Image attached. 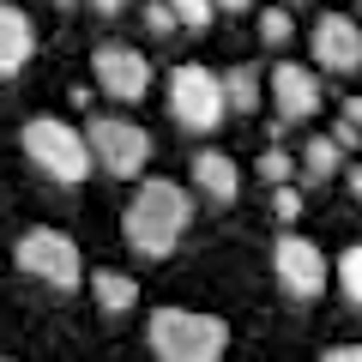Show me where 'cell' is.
<instances>
[{"label": "cell", "mask_w": 362, "mask_h": 362, "mask_svg": "<svg viewBox=\"0 0 362 362\" xmlns=\"http://www.w3.org/2000/svg\"><path fill=\"white\" fill-rule=\"evenodd\" d=\"M187 218H194V211H187V194H181L175 181H145V187H133V199H127L121 235H127L133 254L163 259V254H175Z\"/></svg>", "instance_id": "obj_1"}, {"label": "cell", "mask_w": 362, "mask_h": 362, "mask_svg": "<svg viewBox=\"0 0 362 362\" xmlns=\"http://www.w3.org/2000/svg\"><path fill=\"white\" fill-rule=\"evenodd\" d=\"M230 326L218 314H194V308H157L151 314V350L157 362H223Z\"/></svg>", "instance_id": "obj_2"}, {"label": "cell", "mask_w": 362, "mask_h": 362, "mask_svg": "<svg viewBox=\"0 0 362 362\" xmlns=\"http://www.w3.org/2000/svg\"><path fill=\"white\" fill-rule=\"evenodd\" d=\"M169 115H175L181 133H218L223 115H230V97H223V73L187 61L169 66Z\"/></svg>", "instance_id": "obj_3"}, {"label": "cell", "mask_w": 362, "mask_h": 362, "mask_svg": "<svg viewBox=\"0 0 362 362\" xmlns=\"http://www.w3.org/2000/svg\"><path fill=\"white\" fill-rule=\"evenodd\" d=\"M25 157L49 181H61V187H73V181L90 175V139L78 127H66V121H54V115L25 121Z\"/></svg>", "instance_id": "obj_4"}, {"label": "cell", "mask_w": 362, "mask_h": 362, "mask_svg": "<svg viewBox=\"0 0 362 362\" xmlns=\"http://www.w3.org/2000/svg\"><path fill=\"white\" fill-rule=\"evenodd\" d=\"M272 272H278V290H284L290 302H314L332 284V266H326L320 242H308V235H296V230H284L272 242Z\"/></svg>", "instance_id": "obj_5"}, {"label": "cell", "mask_w": 362, "mask_h": 362, "mask_svg": "<svg viewBox=\"0 0 362 362\" xmlns=\"http://www.w3.org/2000/svg\"><path fill=\"white\" fill-rule=\"evenodd\" d=\"M85 139H90L97 169H109L115 181H133L145 163H151V133H145L139 121H127V115H97Z\"/></svg>", "instance_id": "obj_6"}, {"label": "cell", "mask_w": 362, "mask_h": 362, "mask_svg": "<svg viewBox=\"0 0 362 362\" xmlns=\"http://www.w3.org/2000/svg\"><path fill=\"white\" fill-rule=\"evenodd\" d=\"M18 266L49 290H78L85 284V259H78V242L61 230H30L18 235Z\"/></svg>", "instance_id": "obj_7"}, {"label": "cell", "mask_w": 362, "mask_h": 362, "mask_svg": "<svg viewBox=\"0 0 362 362\" xmlns=\"http://www.w3.org/2000/svg\"><path fill=\"white\" fill-rule=\"evenodd\" d=\"M266 90H272V109L278 121H314L326 103V85H320V66H302V61H278L266 66Z\"/></svg>", "instance_id": "obj_8"}, {"label": "cell", "mask_w": 362, "mask_h": 362, "mask_svg": "<svg viewBox=\"0 0 362 362\" xmlns=\"http://www.w3.org/2000/svg\"><path fill=\"white\" fill-rule=\"evenodd\" d=\"M90 73H97V85H103L115 103H139L145 90H151V61H145L139 49H127V42H97Z\"/></svg>", "instance_id": "obj_9"}, {"label": "cell", "mask_w": 362, "mask_h": 362, "mask_svg": "<svg viewBox=\"0 0 362 362\" xmlns=\"http://www.w3.org/2000/svg\"><path fill=\"white\" fill-rule=\"evenodd\" d=\"M308 49H314V66H320V73H338V78L362 73V25H356V18H344V13L314 18Z\"/></svg>", "instance_id": "obj_10"}, {"label": "cell", "mask_w": 362, "mask_h": 362, "mask_svg": "<svg viewBox=\"0 0 362 362\" xmlns=\"http://www.w3.org/2000/svg\"><path fill=\"white\" fill-rule=\"evenodd\" d=\"M194 187L211 199V206H230L242 194V169H235L230 151H199L194 157Z\"/></svg>", "instance_id": "obj_11"}, {"label": "cell", "mask_w": 362, "mask_h": 362, "mask_svg": "<svg viewBox=\"0 0 362 362\" xmlns=\"http://www.w3.org/2000/svg\"><path fill=\"white\" fill-rule=\"evenodd\" d=\"M30 49H37V30H30V18L18 13L13 0H0V78H13L18 66L30 61Z\"/></svg>", "instance_id": "obj_12"}, {"label": "cell", "mask_w": 362, "mask_h": 362, "mask_svg": "<svg viewBox=\"0 0 362 362\" xmlns=\"http://www.w3.org/2000/svg\"><path fill=\"white\" fill-rule=\"evenodd\" d=\"M90 296H97L103 314H127L133 302H139V284H133L127 272H97V278H90Z\"/></svg>", "instance_id": "obj_13"}, {"label": "cell", "mask_w": 362, "mask_h": 362, "mask_svg": "<svg viewBox=\"0 0 362 362\" xmlns=\"http://www.w3.org/2000/svg\"><path fill=\"white\" fill-rule=\"evenodd\" d=\"M223 97H230L235 115H254L259 97H266V78H259V66H230V73H223Z\"/></svg>", "instance_id": "obj_14"}, {"label": "cell", "mask_w": 362, "mask_h": 362, "mask_svg": "<svg viewBox=\"0 0 362 362\" xmlns=\"http://www.w3.org/2000/svg\"><path fill=\"white\" fill-rule=\"evenodd\" d=\"M338 169H344V145H338L332 133L308 139V151H302V175H308V181H332Z\"/></svg>", "instance_id": "obj_15"}, {"label": "cell", "mask_w": 362, "mask_h": 362, "mask_svg": "<svg viewBox=\"0 0 362 362\" xmlns=\"http://www.w3.org/2000/svg\"><path fill=\"white\" fill-rule=\"evenodd\" d=\"M338 290H344V296H350V302L362 308V242L338 254Z\"/></svg>", "instance_id": "obj_16"}, {"label": "cell", "mask_w": 362, "mask_h": 362, "mask_svg": "<svg viewBox=\"0 0 362 362\" xmlns=\"http://www.w3.org/2000/svg\"><path fill=\"white\" fill-rule=\"evenodd\" d=\"M169 6H175L181 30H194V37H206L211 18H218V6H211V0H169Z\"/></svg>", "instance_id": "obj_17"}, {"label": "cell", "mask_w": 362, "mask_h": 362, "mask_svg": "<svg viewBox=\"0 0 362 362\" xmlns=\"http://www.w3.org/2000/svg\"><path fill=\"white\" fill-rule=\"evenodd\" d=\"M290 30H296V25H290V6H266V13H259V37H266L272 49H284Z\"/></svg>", "instance_id": "obj_18"}, {"label": "cell", "mask_w": 362, "mask_h": 362, "mask_svg": "<svg viewBox=\"0 0 362 362\" xmlns=\"http://www.w3.org/2000/svg\"><path fill=\"white\" fill-rule=\"evenodd\" d=\"M272 218L284 223V230H290V223L302 218V194L290 187V181H278V187H272Z\"/></svg>", "instance_id": "obj_19"}, {"label": "cell", "mask_w": 362, "mask_h": 362, "mask_svg": "<svg viewBox=\"0 0 362 362\" xmlns=\"http://www.w3.org/2000/svg\"><path fill=\"white\" fill-rule=\"evenodd\" d=\"M259 181H272V187H278V181H290V169H296V163H290V151H284V145H272V151H259Z\"/></svg>", "instance_id": "obj_20"}, {"label": "cell", "mask_w": 362, "mask_h": 362, "mask_svg": "<svg viewBox=\"0 0 362 362\" xmlns=\"http://www.w3.org/2000/svg\"><path fill=\"white\" fill-rule=\"evenodd\" d=\"M145 30H151V37H175L181 30L175 6H169V0H151V6H145Z\"/></svg>", "instance_id": "obj_21"}, {"label": "cell", "mask_w": 362, "mask_h": 362, "mask_svg": "<svg viewBox=\"0 0 362 362\" xmlns=\"http://www.w3.org/2000/svg\"><path fill=\"white\" fill-rule=\"evenodd\" d=\"M332 139L344 145V151H356V145H362V127H356V121H344V115H338V121H332Z\"/></svg>", "instance_id": "obj_22"}, {"label": "cell", "mask_w": 362, "mask_h": 362, "mask_svg": "<svg viewBox=\"0 0 362 362\" xmlns=\"http://www.w3.org/2000/svg\"><path fill=\"white\" fill-rule=\"evenodd\" d=\"M320 362H362V344H332Z\"/></svg>", "instance_id": "obj_23"}, {"label": "cell", "mask_w": 362, "mask_h": 362, "mask_svg": "<svg viewBox=\"0 0 362 362\" xmlns=\"http://www.w3.org/2000/svg\"><path fill=\"white\" fill-rule=\"evenodd\" d=\"M85 6H97V13H103V18H115V13H127L133 0H85Z\"/></svg>", "instance_id": "obj_24"}, {"label": "cell", "mask_w": 362, "mask_h": 362, "mask_svg": "<svg viewBox=\"0 0 362 362\" xmlns=\"http://www.w3.org/2000/svg\"><path fill=\"white\" fill-rule=\"evenodd\" d=\"M344 187H350V199H356V206H362V163H356V169H350V175H344Z\"/></svg>", "instance_id": "obj_25"}, {"label": "cell", "mask_w": 362, "mask_h": 362, "mask_svg": "<svg viewBox=\"0 0 362 362\" xmlns=\"http://www.w3.org/2000/svg\"><path fill=\"white\" fill-rule=\"evenodd\" d=\"M218 13H254V0H211Z\"/></svg>", "instance_id": "obj_26"}, {"label": "cell", "mask_w": 362, "mask_h": 362, "mask_svg": "<svg viewBox=\"0 0 362 362\" xmlns=\"http://www.w3.org/2000/svg\"><path fill=\"white\" fill-rule=\"evenodd\" d=\"M344 121H356V127H362V97H344Z\"/></svg>", "instance_id": "obj_27"}, {"label": "cell", "mask_w": 362, "mask_h": 362, "mask_svg": "<svg viewBox=\"0 0 362 362\" xmlns=\"http://www.w3.org/2000/svg\"><path fill=\"white\" fill-rule=\"evenodd\" d=\"M284 6H308V0H284Z\"/></svg>", "instance_id": "obj_28"}, {"label": "cell", "mask_w": 362, "mask_h": 362, "mask_svg": "<svg viewBox=\"0 0 362 362\" xmlns=\"http://www.w3.org/2000/svg\"><path fill=\"white\" fill-rule=\"evenodd\" d=\"M54 6H73V0H54Z\"/></svg>", "instance_id": "obj_29"}, {"label": "cell", "mask_w": 362, "mask_h": 362, "mask_svg": "<svg viewBox=\"0 0 362 362\" xmlns=\"http://www.w3.org/2000/svg\"><path fill=\"white\" fill-rule=\"evenodd\" d=\"M356 6H362V0H356Z\"/></svg>", "instance_id": "obj_30"}]
</instances>
